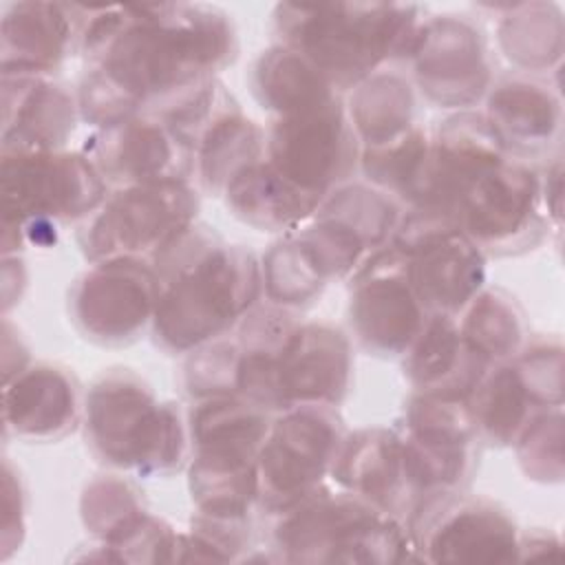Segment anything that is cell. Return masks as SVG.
<instances>
[{
  "instance_id": "cell-1",
  "label": "cell",
  "mask_w": 565,
  "mask_h": 565,
  "mask_svg": "<svg viewBox=\"0 0 565 565\" xmlns=\"http://www.w3.org/2000/svg\"><path fill=\"white\" fill-rule=\"evenodd\" d=\"M79 117L95 130L157 113L236 60L230 15L203 2L88 7Z\"/></svg>"
},
{
  "instance_id": "cell-2",
  "label": "cell",
  "mask_w": 565,
  "mask_h": 565,
  "mask_svg": "<svg viewBox=\"0 0 565 565\" xmlns=\"http://www.w3.org/2000/svg\"><path fill=\"white\" fill-rule=\"evenodd\" d=\"M159 296L152 340L172 355L227 335L263 296L260 260L194 223L154 263Z\"/></svg>"
},
{
  "instance_id": "cell-3",
  "label": "cell",
  "mask_w": 565,
  "mask_h": 565,
  "mask_svg": "<svg viewBox=\"0 0 565 565\" xmlns=\"http://www.w3.org/2000/svg\"><path fill=\"white\" fill-rule=\"evenodd\" d=\"M419 13L406 2H280L271 26L278 44L300 53L342 95L386 62L406 60Z\"/></svg>"
},
{
  "instance_id": "cell-4",
  "label": "cell",
  "mask_w": 565,
  "mask_h": 565,
  "mask_svg": "<svg viewBox=\"0 0 565 565\" xmlns=\"http://www.w3.org/2000/svg\"><path fill=\"white\" fill-rule=\"evenodd\" d=\"M82 424L90 452L115 470L159 477L190 459L185 415L130 369H110L93 382Z\"/></svg>"
},
{
  "instance_id": "cell-5",
  "label": "cell",
  "mask_w": 565,
  "mask_h": 565,
  "mask_svg": "<svg viewBox=\"0 0 565 565\" xmlns=\"http://www.w3.org/2000/svg\"><path fill=\"white\" fill-rule=\"evenodd\" d=\"M274 561L386 565L417 561L402 519L349 492L322 486L274 516Z\"/></svg>"
},
{
  "instance_id": "cell-6",
  "label": "cell",
  "mask_w": 565,
  "mask_h": 565,
  "mask_svg": "<svg viewBox=\"0 0 565 565\" xmlns=\"http://www.w3.org/2000/svg\"><path fill=\"white\" fill-rule=\"evenodd\" d=\"M2 157V254L55 243L62 223H84L110 188L82 152L40 150Z\"/></svg>"
},
{
  "instance_id": "cell-7",
  "label": "cell",
  "mask_w": 565,
  "mask_h": 565,
  "mask_svg": "<svg viewBox=\"0 0 565 565\" xmlns=\"http://www.w3.org/2000/svg\"><path fill=\"white\" fill-rule=\"evenodd\" d=\"M486 256H514L536 247L550 225L541 172L521 159L499 154L463 172L441 205Z\"/></svg>"
},
{
  "instance_id": "cell-8",
  "label": "cell",
  "mask_w": 565,
  "mask_h": 565,
  "mask_svg": "<svg viewBox=\"0 0 565 565\" xmlns=\"http://www.w3.org/2000/svg\"><path fill=\"white\" fill-rule=\"evenodd\" d=\"M199 214V192L190 181L113 188L79 225L77 243L90 263L137 258L154 263L177 243Z\"/></svg>"
},
{
  "instance_id": "cell-9",
  "label": "cell",
  "mask_w": 565,
  "mask_h": 565,
  "mask_svg": "<svg viewBox=\"0 0 565 565\" xmlns=\"http://www.w3.org/2000/svg\"><path fill=\"white\" fill-rule=\"evenodd\" d=\"M360 150L342 95L276 115L265 128L267 163L320 201L360 170Z\"/></svg>"
},
{
  "instance_id": "cell-10",
  "label": "cell",
  "mask_w": 565,
  "mask_h": 565,
  "mask_svg": "<svg viewBox=\"0 0 565 565\" xmlns=\"http://www.w3.org/2000/svg\"><path fill=\"white\" fill-rule=\"evenodd\" d=\"M347 433L338 406L309 404L276 413L256 459L258 505L276 516L320 490Z\"/></svg>"
},
{
  "instance_id": "cell-11",
  "label": "cell",
  "mask_w": 565,
  "mask_h": 565,
  "mask_svg": "<svg viewBox=\"0 0 565 565\" xmlns=\"http://www.w3.org/2000/svg\"><path fill=\"white\" fill-rule=\"evenodd\" d=\"M399 203L371 183H344L294 232L327 282L351 278L377 249L393 241Z\"/></svg>"
},
{
  "instance_id": "cell-12",
  "label": "cell",
  "mask_w": 565,
  "mask_h": 565,
  "mask_svg": "<svg viewBox=\"0 0 565 565\" xmlns=\"http://www.w3.org/2000/svg\"><path fill=\"white\" fill-rule=\"evenodd\" d=\"M391 245L408 265V276L430 313L459 316L486 287L488 256L444 214L408 210Z\"/></svg>"
},
{
  "instance_id": "cell-13",
  "label": "cell",
  "mask_w": 565,
  "mask_h": 565,
  "mask_svg": "<svg viewBox=\"0 0 565 565\" xmlns=\"http://www.w3.org/2000/svg\"><path fill=\"white\" fill-rule=\"evenodd\" d=\"M417 561L512 563L519 561V527L499 503L463 490L424 499L406 521Z\"/></svg>"
},
{
  "instance_id": "cell-14",
  "label": "cell",
  "mask_w": 565,
  "mask_h": 565,
  "mask_svg": "<svg viewBox=\"0 0 565 565\" xmlns=\"http://www.w3.org/2000/svg\"><path fill=\"white\" fill-rule=\"evenodd\" d=\"M159 296L154 265L137 258L90 263L68 289L73 327L102 347H126L150 327Z\"/></svg>"
},
{
  "instance_id": "cell-15",
  "label": "cell",
  "mask_w": 565,
  "mask_h": 565,
  "mask_svg": "<svg viewBox=\"0 0 565 565\" xmlns=\"http://www.w3.org/2000/svg\"><path fill=\"white\" fill-rule=\"evenodd\" d=\"M395 428L422 501L437 492L466 490L481 441L463 399L413 393Z\"/></svg>"
},
{
  "instance_id": "cell-16",
  "label": "cell",
  "mask_w": 565,
  "mask_h": 565,
  "mask_svg": "<svg viewBox=\"0 0 565 565\" xmlns=\"http://www.w3.org/2000/svg\"><path fill=\"white\" fill-rule=\"evenodd\" d=\"M406 60L422 95L439 108L470 110L492 86L488 40L468 15L422 20Z\"/></svg>"
},
{
  "instance_id": "cell-17",
  "label": "cell",
  "mask_w": 565,
  "mask_h": 565,
  "mask_svg": "<svg viewBox=\"0 0 565 565\" xmlns=\"http://www.w3.org/2000/svg\"><path fill=\"white\" fill-rule=\"evenodd\" d=\"M347 316L358 344L380 358H402L419 335L430 311L395 245L377 249L349 278Z\"/></svg>"
},
{
  "instance_id": "cell-18",
  "label": "cell",
  "mask_w": 565,
  "mask_h": 565,
  "mask_svg": "<svg viewBox=\"0 0 565 565\" xmlns=\"http://www.w3.org/2000/svg\"><path fill=\"white\" fill-rule=\"evenodd\" d=\"M82 154L108 188L192 181L194 150L163 119L141 113L86 137Z\"/></svg>"
},
{
  "instance_id": "cell-19",
  "label": "cell",
  "mask_w": 565,
  "mask_h": 565,
  "mask_svg": "<svg viewBox=\"0 0 565 565\" xmlns=\"http://www.w3.org/2000/svg\"><path fill=\"white\" fill-rule=\"evenodd\" d=\"M353 349L349 335L329 322H302L276 358V413L294 406H340L349 393Z\"/></svg>"
},
{
  "instance_id": "cell-20",
  "label": "cell",
  "mask_w": 565,
  "mask_h": 565,
  "mask_svg": "<svg viewBox=\"0 0 565 565\" xmlns=\"http://www.w3.org/2000/svg\"><path fill=\"white\" fill-rule=\"evenodd\" d=\"M331 479L404 523L422 501L397 428L369 426L347 433Z\"/></svg>"
},
{
  "instance_id": "cell-21",
  "label": "cell",
  "mask_w": 565,
  "mask_h": 565,
  "mask_svg": "<svg viewBox=\"0 0 565 565\" xmlns=\"http://www.w3.org/2000/svg\"><path fill=\"white\" fill-rule=\"evenodd\" d=\"M88 7L64 2H13L2 13V75H53L79 51Z\"/></svg>"
},
{
  "instance_id": "cell-22",
  "label": "cell",
  "mask_w": 565,
  "mask_h": 565,
  "mask_svg": "<svg viewBox=\"0 0 565 565\" xmlns=\"http://www.w3.org/2000/svg\"><path fill=\"white\" fill-rule=\"evenodd\" d=\"M505 154L532 163L543 159L561 141L563 108L550 82L512 73L492 82L481 113Z\"/></svg>"
},
{
  "instance_id": "cell-23",
  "label": "cell",
  "mask_w": 565,
  "mask_h": 565,
  "mask_svg": "<svg viewBox=\"0 0 565 565\" xmlns=\"http://www.w3.org/2000/svg\"><path fill=\"white\" fill-rule=\"evenodd\" d=\"M4 430L24 441H57L84 417L75 375L51 362H31L2 388Z\"/></svg>"
},
{
  "instance_id": "cell-24",
  "label": "cell",
  "mask_w": 565,
  "mask_h": 565,
  "mask_svg": "<svg viewBox=\"0 0 565 565\" xmlns=\"http://www.w3.org/2000/svg\"><path fill=\"white\" fill-rule=\"evenodd\" d=\"M79 117L77 97L53 75H2V150H64Z\"/></svg>"
},
{
  "instance_id": "cell-25",
  "label": "cell",
  "mask_w": 565,
  "mask_h": 565,
  "mask_svg": "<svg viewBox=\"0 0 565 565\" xmlns=\"http://www.w3.org/2000/svg\"><path fill=\"white\" fill-rule=\"evenodd\" d=\"M490 364L463 340L457 316L448 313H430L402 353V371L413 393L463 402Z\"/></svg>"
},
{
  "instance_id": "cell-26",
  "label": "cell",
  "mask_w": 565,
  "mask_h": 565,
  "mask_svg": "<svg viewBox=\"0 0 565 565\" xmlns=\"http://www.w3.org/2000/svg\"><path fill=\"white\" fill-rule=\"evenodd\" d=\"M258 444L207 441L190 448L188 488L196 512L221 519H249L258 505Z\"/></svg>"
},
{
  "instance_id": "cell-27",
  "label": "cell",
  "mask_w": 565,
  "mask_h": 565,
  "mask_svg": "<svg viewBox=\"0 0 565 565\" xmlns=\"http://www.w3.org/2000/svg\"><path fill=\"white\" fill-rule=\"evenodd\" d=\"M221 196L243 223L280 234L298 230L320 205V199L285 181L265 157L236 172Z\"/></svg>"
},
{
  "instance_id": "cell-28",
  "label": "cell",
  "mask_w": 565,
  "mask_h": 565,
  "mask_svg": "<svg viewBox=\"0 0 565 565\" xmlns=\"http://www.w3.org/2000/svg\"><path fill=\"white\" fill-rule=\"evenodd\" d=\"M194 177L201 190L221 196L230 179L265 157V128L232 102L192 141Z\"/></svg>"
},
{
  "instance_id": "cell-29",
  "label": "cell",
  "mask_w": 565,
  "mask_h": 565,
  "mask_svg": "<svg viewBox=\"0 0 565 565\" xmlns=\"http://www.w3.org/2000/svg\"><path fill=\"white\" fill-rule=\"evenodd\" d=\"M344 106L362 148L388 143L417 124L413 86L393 71H377L360 82Z\"/></svg>"
},
{
  "instance_id": "cell-30",
  "label": "cell",
  "mask_w": 565,
  "mask_h": 565,
  "mask_svg": "<svg viewBox=\"0 0 565 565\" xmlns=\"http://www.w3.org/2000/svg\"><path fill=\"white\" fill-rule=\"evenodd\" d=\"M466 404L479 441L494 448L512 446L523 426L539 411L512 360L490 364Z\"/></svg>"
},
{
  "instance_id": "cell-31",
  "label": "cell",
  "mask_w": 565,
  "mask_h": 565,
  "mask_svg": "<svg viewBox=\"0 0 565 565\" xmlns=\"http://www.w3.org/2000/svg\"><path fill=\"white\" fill-rule=\"evenodd\" d=\"M497 42L519 73L536 75L558 68L563 55V15L554 2L505 4Z\"/></svg>"
},
{
  "instance_id": "cell-32",
  "label": "cell",
  "mask_w": 565,
  "mask_h": 565,
  "mask_svg": "<svg viewBox=\"0 0 565 565\" xmlns=\"http://www.w3.org/2000/svg\"><path fill=\"white\" fill-rule=\"evenodd\" d=\"M249 84L271 117L340 95L311 62L278 42L256 57Z\"/></svg>"
},
{
  "instance_id": "cell-33",
  "label": "cell",
  "mask_w": 565,
  "mask_h": 565,
  "mask_svg": "<svg viewBox=\"0 0 565 565\" xmlns=\"http://www.w3.org/2000/svg\"><path fill=\"white\" fill-rule=\"evenodd\" d=\"M463 340L488 362L512 360L530 340L525 311L512 294L483 287L457 316Z\"/></svg>"
},
{
  "instance_id": "cell-34",
  "label": "cell",
  "mask_w": 565,
  "mask_h": 565,
  "mask_svg": "<svg viewBox=\"0 0 565 565\" xmlns=\"http://www.w3.org/2000/svg\"><path fill=\"white\" fill-rule=\"evenodd\" d=\"M260 274L265 302L289 311L309 307L329 285L294 234H285L267 249Z\"/></svg>"
},
{
  "instance_id": "cell-35",
  "label": "cell",
  "mask_w": 565,
  "mask_h": 565,
  "mask_svg": "<svg viewBox=\"0 0 565 565\" xmlns=\"http://www.w3.org/2000/svg\"><path fill=\"white\" fill-rule=\"evenodd\" d=\"M512 446L527 479L558 483L563 479V411H536Z\"/></svg>"
},
{
  "instance_id": "cell-36",
  "label": "cell",
  "mask_w": 565,
  "mask_h": 565,
  "mask_svg": "<svg viewBox=\"0 0 565 565\" xmlns=\"http://www.w3.org/2000/svg\"><path fill=\"white\" fill-rule=\"evenodd\" d=\"M143 510L146 505L141 492L128 479L117 475L95 477L84 488L79 499L82 523L97 541H104L119 525Z\"/></svg>"
},
{
  "instance_id": "cell-37",
  "label": "cell",
  "mask_w": 565,
  "mask_h": 565,
  "mask_svg": "<svg viewBox=\"0 0 565 565\" xmlns=\"http://www.w3.org/2000/svg\"><path fill=\"white\" fill-rule=\"evenodd\" d=\"M238 351L232 333L188 353L183 386L192 399L236 395Z\"/></svg>"
},
{
  "instance_id": "cell-38",
  "label": "cell",
  "mask_w": 565,
  "mask_h": 565,
  "mask_svg": "<svg viewBox=\"0 0 565 565\" xmlns=\"http://www.w3.org/2000/svg\"><path fill=\"white\" fill-rule=\"evenodd\" d=\"M512 362L539 411L563 406V344L558 338L527 340Z\"/></svg>"
},
{
  "instance_id": "cell-39",
  "label": "cell",
  "mask_w": 565,
  "mask_h": 565,
  "mask_svg": "<svg viewBox=\"0 0 565 565\" xmlns=\"http://www.w3.org/2000/svg\"><path fill=\"white\" fill-rule=\"evenodd\" d=\"M2 558H9L11 550H18L26 530V492L20 475L13 470L11 461L4 459L2 470Z\"/></svg>"
},
{
  "instance_id": "cell-40",
  "label": "cell",
  "mask_w": 565,
  "mask_h": 565,
  "mask_svg": "<svg viewBox=\"0 0 565 565\" xmlns=\"http://www.w3.org/2000/svg\"><path fill=\"white\" fill-rule=\"evenodd\" d=\"M561 554V539L547 530L534 527L519 532V561L532 558H550Z\"/></svg>"
},
{
  "instance_id": "cell-41",
  "label": "cell",
  "mask_w": 565,
  "mask_h": 565,
  "mask_svg": "<svg viewBox=\"0 0 565 565\" xmlns=\"http://www.w3.org/2000/svg\"><path fill=\"white\" fill-rule=\"evenodd\" d=\"M563 168H561V157H554V161L541 172V196H543V207L547 214V221H554V225H561V190H563Z\"/></svg>"
}]
</instances>
